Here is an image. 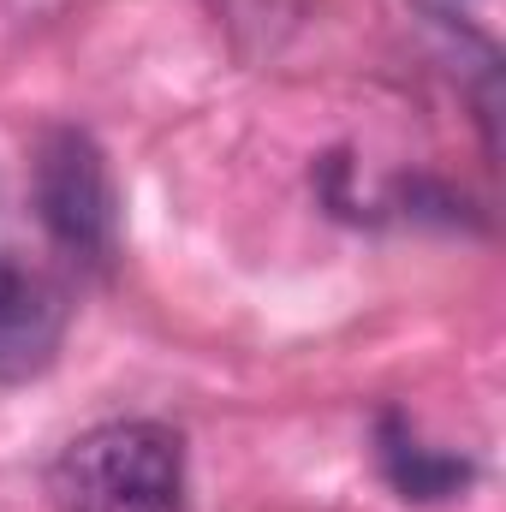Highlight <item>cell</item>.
<instances>
[{
  "label": "cell",
  "mask_w": 506,
  "mask_h": 512,
  "mask_svg": "<svg viewBox=\"0 0 506 512\" xmlns=\"http://www.w3.org/2000/svg\"><path fill=\"white\" fill-rule=\"evenodd\" d=\"M30 280H36V274H24V268H18V239H12V191H6V179H0V304H6V298H18Z\"/></svg>",
  "instance_id": "obj_4"
},
{
  "label": "cell",
  "mask_w": 506,
  "mask_h": 512,
  "mask_svg": "<svg viewBox=\"0 0 506 512\" xmlns=\"http://www.w3.org/2000/svg\"><path fill=\"white\" fill-rule=\"evenodd\" d=\"M36 215L60 251L84 256V262L114 256V233H120L114 179H108L102 149L84 131L60 126L36 143Z\"/></svg>",
  "instance_id": "obj_2"
},
{
  "label": "cell",
  "mask_w": 506,
  "mask_h": 512,
  "mask_svg": "<svg viewBox=\"0 0 506 512\" xmlns=\"http://www.w3.org/2000/svg\"><path fill=\"white\" fill-rule=\"evenodd\" d=\"M381 471H387V483L405 501H447V495H459L471 483V465L465 459L423 447L399 417H381Z\"/></svg>",
  "instance_id": "obj_3"
},
{
  "label": "cell",
  "mask_w": 506,
  "mask_h": 512,
  "mask_svg": "<svg viewBox=\"0 0 506 512\" xmlns=\"http://www.w3.org/2000/svg\"><path fill=\"white\" fill-rule=\"evenodd\" d=\"M54 512H185V441L167 423L84 429L48 471Z\"/></svg>",
  "instance_id": "obj_1"
}]
</instances>
